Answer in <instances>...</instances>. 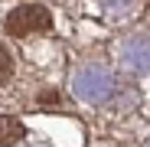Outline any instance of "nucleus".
Here are the masks:
<instances>
[{"label":"nucleus","mask_w":150,"mask_h":147,"mask_svg":"<svg viewBox=\"0 0 150 147\" xmlns=\"http://www.w3.org/2000/svg\"><path fill=\"white\" fill-rule=\"evenodd\" d=\"M4 30L10 36H36V33H49L52 30V13L42 4H20L7 13Z\"/></svg>","instance_id":"1"},{"label":"nucleus","mask_w":150,"mask_h":147,"mask_svg":"<svg viewBox=\"0 0 150 147\" xmlns=\"http://www.w3.org/2000/svg\"><path fill=\"white\" fill-rule=\"evenodd\" d=\"M23 121L13 118V114H0V147H13L23 141Z\"/></svg>","instance_id":"2"},{"label":"nucleus","mask_w":150,"mask_h":147,"mask_svg":"<svg viewBox=\"0 0 150 147\" xmlns=\"http://www.w3.org/2000/svg\"><path fill=\"white\" fill-rule=\"evenodd\" d=\"M13 79V56H10V49L0 43V85H7Z\"/></svg>","instance_id":"3"},{"label":"nucleus","mask_w":150,"mask_h":147,"mask_svg":"<svg viewBox=\"0 0 150 147\" xmlns=\"http://www.w3.org/2000/svg\"><path fill=\"white\" fill-rule=\"evenodd\" d=\"M56 102H59L56 92H39V105H56Z\"/></svg>","instance_id":"4"}]
</instances>
